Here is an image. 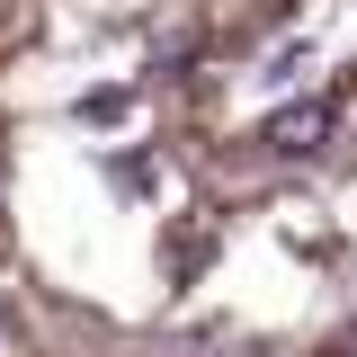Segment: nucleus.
Listing matches in <instances>:
<instances>
[{
  "label": "nucleus",
  "instance_id": "1",
  "mask_svg": "<svg viewBox=\"0 0 357 357\" xmlns=\"http://www.w3.org/2000/svg\"><path fill=\"white\" fill-rule=\"evenodd\" d=\"M321 134H331V107L321 98H295V107L268 116V152H321Z\"/></svg>",
  "mask_w": 357,
  "mask_h": 357
}]
</instances>
